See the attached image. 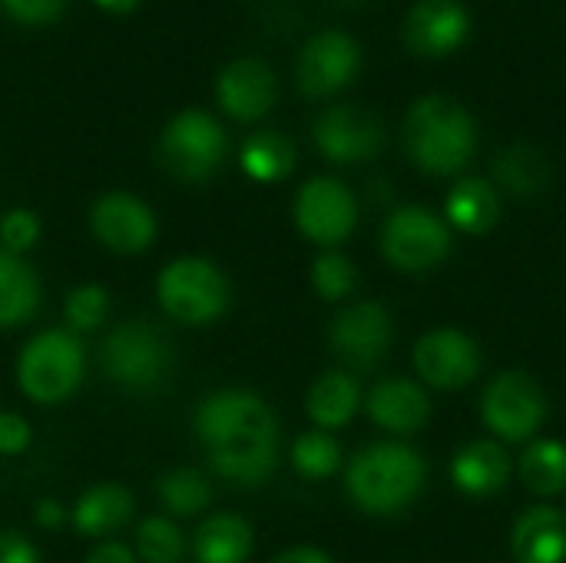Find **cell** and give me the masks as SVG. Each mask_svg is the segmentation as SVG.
Segmentation results:
<instances>
[{"label": "cell", "instance_id": "obj_1", "mask_svg": "<svg viewBox=\"0 0 566 563\" xmlns=\"http://www.w3.org/2000/svg\"><path fill=\"white\" fill-rule=\"evenodd\" d=\"M196 438L212 471L232 484L255 488L269 481L279 465V418L255 395L242 388L212 392L196 408Z\"/></svg>", "mask_w": 566, "mask_h": 563}, {"label": "cell", "instance_id": "obj_2", "mask_svg": "<svg viewBox=\"0 0 566 563\" xmlns=\"http://www.w3.org/2000/svg\"><path fill=\"white\" fill-rule=\"evenodd\" d=\"M428 481L421 451L401 441H378L361 448L345 468V491L361 514L395 518L408 511Z\"/></svg>", "mask_w": 566, "mask_h": 563}, {"label": "cell", "instance_id": "obj_3", "mask_svg": "<svg viewBox=\"0 0 566 563\" xmlns=\"http://www.w3.org/2000/svg\"><path fill=\"white\" fill-rule=\"evenodd\" d=\"M405 149L428 176L461 173L478 149L474 116L444 93H428L405 116Z\"/></svg>", "mask_w": 566, "mask_h": 563}, {"label": "cell", "instance_id": "obj_4", "mask_svg": "<svg viewBox=\"0 0 566 563\" xmlns=\"http://www.w3.org/2000/svg\"><path fill=\"white\" fill-rule=\"evenodd\" d=\"M156 295L169 319L182 325H209L229 309V279L216 262L186 256L159 272Z\"/></svg>", "mask_w": 566, "mask_h": 563}, {"label": "cell", "instance_id": "obj_5", "mask_svg": "<svg viewBox=\"0 0 566 563\" xmlns=\"http://www.w3.org/2000/svg\"><path fill=\"white\" fill-rule=\"evenodd\" d=\"M17 382L36 405H56L83 382V345L73 332L50 329L27 342L17 362Z\"/></svg>", "mask_w": 566, "mask_h": 563}, {"label": "cell", "instance_id": "obj_6", "mask_svg": "<svg viewBox=\"0 0 566 563\" xmlns=\"http://www.w3.org/2000/svg\"><path fill=\"white\" fill-rule=\"evenodd\" d=\"M99 365L109 382L129 392H149L169 375L172 345L156 325L136 319L106 335L99 348Z\"/></svg>", "mask_w": 566, "mask_h": 563}, {"label": "cell", "instance_id": "obj_7", "mask_svg": "<svg viewBox=\"0 0 566 563\" xmlns=\"http://www.w3.org/2000/svg\"><path fill=\"white\" fill-rule=\"evenodd\" d=\"M229 139L216 116L206 110L176 113L159 136V163L182 183L209 179L226 159Z\"/></svg>", "mask_w": 566, "mask_h": 563}, {"label": "cell", "instance_id": "obj_8", "mask_svg": "<svg viewBox=\"0 0 566 563\" xmlns=\"http://www.w3.org/2000/svg\"><path fill=\"white\" fill-rule=\"evenodd\" d=\"M381 256L405 275L434 272L451 256V226L424 206H401L381 226Z\"/></svg>", "mask_w": 566, "mask_h": 563}, {"label": "cell", "instance_id": "obj_9", "mask_svg": "<svg viewBox=\"0 0 566 563\" xmlns=\"http://www.w3.org/2000/svg\"><path fill=\"white\" fill-rule=\"evenodd\" d=\"M481 421L488 431L507 445L531 441L547 421V395L534 382V375L511 368L488 382L481 395Z\"/></svg>", "mask_w": 566, "mask_h": 563}, {"label": "cell", "instance_id": "obj_10", "mask_svg": "<svg viewBox=\"0 0 566 563\" xmlns=\"http://www.w3.org/2000/svg\"><path fill=\"white\" fill-rule=\"evenodd\" d=\"M391 342H395L391 312L388 305L371 299L345 305L328 329V345L335 358L352 372H371L375 365H381L391 352Z\"/></svg>", "mask_w": 566, "mask_h": 563}, {"label": "cell", "instance_id": "obj_11", "mask_svg": "<svg viewBox=\"0 0 566 563\" xmlns=\"http://www.w3.org/2000/svg\"><path fill=\"white\" fill-rule=\"evenodd\" d=\"M292 216H295L298 232L308 242H315L322 249H335L355 232L358 202H355V192L342 179L315 176L295 192Z\"/></svg>", "mask_w": 566, "mask_h": 563}, {"label": "cell", "instance_id": "obj_12", "mask_svg": "<svg viewBox=\"0 0 566 563\" xmlns=\"http://www.w3.org/2000/svg\"><path fill=\"white\" fill-rule=\"evenodd\" d=\"M312 139L328 163L352 166L378 156L385 146V123L375 110L358 103H335L318 113L312 126Z\"/></svg>", "mask_w": 566, "mask_h": 563}, {"label": "cell", "instance_id": "obj_13", "mask_svg": "<svg viewBox=\"0 0 566 563\" xmlns=\"http://www.w3.org/2000/svg\"><path fill=\"white\" fill-rule=\"evenodd\" d=\"M361 66L358 40L345 30H322L305 40L295 60V80L298 90L312 100L335 96L345 90Z\"/></svg>", "mask_w": 566, "mask_h": 563}, {"label": "cell", "instance_id": "obj_14", "mask_svg": "<svg viewBox=\"0 0 566 563\" xmlns=\"http://www.w3.org/2000/svg\"><path fill=\"white\" fill-rule=\"evenodd\" d=\"M415 372L438 392L468 388L481 375V348L461 329H434L415 342Z\"/></svg>", "mask_w": 566, "mask_h": 563}, {"label": "cell", "instance_id": "obj_15", "mask_svg": "<svg viewBox=\"0 0 566 563\" xmlns=\"http://www.w3.org/2000/svg\"><path fill=\"white\" fill-rule=\"evenodd\" d=\"M275 96H279L275 73L259 56H239V60L226 63L216 80V100H219L222 113L239 123L262 119L275 106Z\"/></svg>", "mask_w": 566, "mask_h": 563}, {"label": "cell", "instance_id": "obj_16", "mask_svg": "<svg viewBox=\"0 0 566 563\" xmlns=\"http://www.w3.org/2000/svg\"><path fill=\"white\" fill-rule=\"evenodd\" d=\"M90 226H93V236L119 252V256H133V252H143L149 249V242L156 239V216L153 209L129 196V192H106L93 202L90 209Z\"/></svg>", "mask_w": 566, "mask_h": 563}, {"label": "cell", "instance_id": "obj_17", "mask_svg": "<svg viewBox=\"0 0 566 563\" xmlns=\"http://www.w3.org/2000/svg\"><path fill=\"white\" fill-rule=\"evenodd\" d=\"M471 33V13L461 0H418L401 27L408 50L421 56H448Z\"/></svg>", "mask_w": 566, "mask_h": 563}, {"label": "cell", "instance_id": "obj_18", "mask_svg": "<svg viewBox=\"0 0 566 563\" xmlns=\"http://www.w3.org/2000/svg\"><path fill=\"white\" fill-rule=\"evenodd\" d=\"M365 408H368L371 425L395 435V438L418 435L431 421V398L411 378H381V382H375L368 398H365Z\"/></svg>", "mask_w": 566, "mask_h": 563}, {"label": "cell", "instance_id": "obj_19", "mask_svg": "<svg viewBox=\"0 0 566 563\" xmlns=\"http://www.w3.org/2000/svg\"><path fill=\"white\" fill-rule=\"evenodd\" d=\"M511 455L501 441L478 438L454 451L451 458V484L468 498H491L507 488L511 481Z\"/></svg>", "mask_w": 566, "mask_h": 563}, {"label": "cell", "instance_id": "obj_20", "mask_svg": "<svg viewBox=\"0 0 566 563\" xmlns=\"http://www.w3.org/2000/svg\"><path fill=\"white\" fill-rule=\"evenodd\" d=\"M514 563H566V518L551 504L527 508L511 528Z\"/></svg>", "mask_w": 566, "mask_h": 563}, {"label": "cell", "instance_id": "obj_21", "mask_svg": "<svg viewBox=\"0 0 566 563\" xmlns=\"http://www.w3.org/2000/svg\"><path fill=\"white\" fill-rule=\"evenodd\" d=\"M444 216H448V226H454L468 236H484L501 219V196H497L494 183H488L481 176H464L451 186Z\"/></svg>", "mask_w": 566, "mask_h": 563}, {"label": "cell", "instance_id": "obj_22", "mask_svg": "<svg viewBox=\"0 0 566 563\" xmlns=\"http://www.w3.org/2000/svg\"><path fill=\"white\" fill-rule=\"evenodd\" d=\"M361 388L355 382V375L348 372H325L305 398V411L308 418L322 428V431H338L348 428V421L358 415L361 408Z\"/></svg>", "mask_w": 566, "mask_h": 563}, {"label": "cell", "instance_id": "obj_23", "mask_svg": "<svg viewBox=\"0 0 566 563\" xmlns=\"http://www.w3.org/2000/svg\"><path fill=\"white\" fill-rule=\"evenodd\" d=\"M129 518H133V494L119 484H96L73 508V524L83 538H109Z\"/></svg>", "mask_w": 566, "mask_h": 563}, {"label": "cell", "instance_id": "obj_24", "mask_svg": "<svg viewBox=\"0 0 566 563\" xmlns=\"http://www.w3.org/2000/svg\"><path fill=\"white\" fill-rule=\"evenodd\" d=\"M40 309L36 272L17 256L0 249V329H17Z\"/></svg>", "mask_w": 566, "mask_h": 563}, {"label": "cell", "instance_id": "obj_25", "mask_svg": "<svg viewBox=\"0 0 566 563\" xmlns=\"http://www.w3.org/2000/svg\"><path fill=\"white\" fill-rule=\"evenodd\" d=\"M199 563H245L252 554V528L239 514H212L192 541Z\"/></svg>", "mask_w": 566, "mask_h": 563}, {"label": "cell", "instance_id": "obj_26", "mask_svg": "<svg viewBox=\"0 0 566 563\" xmlns=\"http://www.w3.org/2000/svg\"><path fill=\"white\" fill-rule=\"evenodd\" d=\"M494 176L497 183L514 192V196H537L547 189L551 183V166H547V156L531 146V143H511L497 153L494 159Z\"/></svg>", "mask_w": 566, "mask_h": 563}, {"label": "cell", "instance_id": "obj_27", "mask_svg": "<svg viewBox=\"0 0 566 563\" xmlns=\"http://www.w3.org/2000/svg\"><path fill=\"white\" fill-rule=\"evenodd\" d=\"M239 163L255 183H279L295 169V143L275 129L252 133L239 149Z\"/></svg>", "mask_w": 566, "mask_h": 563}, {"label": "cell", "instance_id": "obj_28", "mask_svg": "<svg viewBox=\"0 0 566 563\" xmlns=\"http://www.w3.org/2000/svg\"><path fill=\"white\" fill-rule=\"evenodd\" d=\"M517 475L527 491L537 498H557L566 491V445L554 438L531 441L527 451L521 455Z\"/></svg>", "mask_w": 566, "mask_h": 563}, {"label": "cell", "instance_id": "obj_29", "mask_svg": "<svg viewBox=\"0 0 566 563\" xmlns=\"http://www.w3.org/2000/svg\"><path fill=\"white\" fill-rule=\"evenodd\" d=\"M159 501L176 514V518H196L199 511L209 508L212 501V484L202 471L196 468H172L156 481Z\"/></svg>", "mask_w": 566, "mask_h": 563}, {"label": "cell", "instance_id": "obj_30", "mask_svg": "<svg viewBox=\"0 0 566 563\" xmlns=\"http://www.w3.org/2000/svg\"><path fill=\"white\" fill-rule=\"evenodd\" d=\"M292 468L305 481H325L342 468V445L328 431L298 435L292 445Z\"/></svg>", "mask_w": 566, "mask_h": 563}, {"label": "cell", "instance_id": "obj_31", "mask_svg": "<svg viewBox=\"0 0 566 563\" xmlns=\"http://www.w3.org/2000/svg\"><path fill=\"white\" fill-rule=\"evenodd\" d=\"M312 285H315V292H318L325 302H342V299H348V295L355 292V285H358V269H355V262H352L345 252L325 249V252L315 259V265H312Z\"/></svg>", "mask_w": 566, "mask_h": 563}, {"label": "cell", "instance_id": "obj_32", "mask_svg": "<svg viewBox=\"0 0 566 563\" xmlns=\"http://www.w3.org/2000/svg\"><path fill=\"white\" fill-rule=\"evenodd\" d=\"M186 541L169 518H146L136 531V554L146 563L182 561Z\"/></svg>", "mask_w": 566, "mask_h": 563}, {"label": "cell", "instance_id": "obj_33", "mask_svg": "<svg viewBox=\"0 0 566 563\" xmlns=\"http://www.w3.org/2000/svg\"><path fill=\"white\" fill-rule=\"evenodd\" d=\"M106 312H109V295L103 285H80L66 299V322L76 332L96 329L106 319Z\"/></svg>", "mask_w": 566, "mask_h": 563}, {"label": "cell", "instance_id": "obj_34", "mask_svg": "<svg viewBox=\"0 0 566 563\" xmlns=\"http://www.w3.org/2000/svg\"><path fill=\"white\" fill-rule=\"evenodd\" d=\"M36 239H40V222H36V216L33 212H27V209H10L3 219H0V242H3V249L7 252H27L30 246H36Z\"/></svg>", "mask_w": 566, "mask_h": 563}, {"label": "cell", "instance_id": "obj_35", "mask_svg": "<svg viewBox=\"0 0 566 563\" xmlns=\"http://www.w3.org/2000/svg\"><path fill=\"white\" fill-rule=\"evenodd\" d=\"M70 0H0L3 13L17 23H27V27H43V23H53L63 17Z\"/></svg>", "mask_w": 566, "mask_h": 563}, {"label": "cell", "instance_id": "obj_36", "mask_svg": "<svg viewBox=\"0 0 566 563\" xmlns=\"http://www.w3.org/2000/svg\"><path fill=\"white\" fill-rule=\"evenodd\" d=\"M30 445V425L20 415H0V455H20Z\"/></svg>", "mask_w": 566, "mask_h": 563}, {"label": "cell", "instance_id": "obj_37", "mask_svg": "<svg viewBox=\"0 0 566 563\" xmlns=\"http://www.w3.org/2000/svg\"><path fill=\"white\" fill-rule=\"evenodd\" d=\"M0 563H40V557H36V548L23 534L3 531L0 534Z\"/></svg>", "mask_w": 566, "mask_h": 563}, {"label": "cell", "instance_id": "obj_38", "mask_svg": "<svg viewBox=\"0 0 566 563\" xmlns=\"http://www.w3.org/2000/svg\"><path fill=\"white\" fill-rule=\"evenodd\" d=\"M86 563H136V554L126 548V544H116V541H106V544H99Z\"/></svg>", "mask_w": 566, "mask_h": 563}, {"label": "cell", "instance_id": "obj_39", "mask_svg": "<svg viewBox=\"0 0 566 563\" xmlns=\"http://www.w3.org/2000/svg\"><path fill=\"white\" fill-rule=\"evenodd\" d=\"M272 563H335L325 551L318 548H289L279 557H272Z\"/></svg>", "mask_w": 566, "mask_h": 563}, {"label": "cell", "instance_id": "obj_40", "mask_svg": "<svg viewBox=\"0 0 566 563\" xmlns=\"http://www.w3.org/2000/svg\"><path fill=\"white\" fill-rule=\"evenodd\" d=\"M63 521V508L56 504V501H43L40 508H36V524L40 528H56Z\"/></svg>", "mask_w": 566, "mask_h": 563}, {"label": "cell", "instance_id": "obj_41", "mask_svg": "<svg viewBox=\"0 0 566 563\" xmlns=\"http://www.w3.org/2000/svg\"><path fill=\"white\" fill-rule=\"evenodd\" d=\"M93 3L106 13H129L139 0H93Z\"/></svg>", "mask_w": 566, "mask_h": 563}]
</instances>
